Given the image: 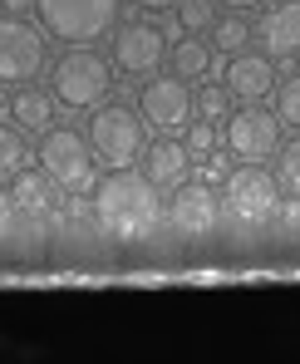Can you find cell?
I'll return each mask as SVG.
<instances>
[{"instance_id": "obj_7", "label": "cell", "mask_w": 300, "mask_h": 364, "mask_svg": "<svg viewBox=\"0 0 300 364\" xmlns=\"http://www.w3.org/2000/svg\"><path fill=\"white\" fill-rule=\"evenodd\" d=\"M192 109H197V104H192V89H187L182 74H158V79H148L143 94H138V114L148 119V128H158V133L187 128Z\"/></svg>"}, {"instance_id": "obj_24", "label": "cell", "mask_w": 300, "mask_h": 364, "mask_svg": "<svg viewBox=\"0 0 300 364\" xmlns=\"http://www.w3.org/2000/svg\"><path fill=\"white\" fill-rule=\"evenodd\" d=\"M187 153H192V158H212V153H217V123L212 119L187 123Z\"/></svg>"}, {"instance_id": "obj_12", "label": "cell", "mask_w": 300, "mask_h": 364, "mask_svg": "<svg viewBox=\"0 0 300 364\" xmlns=\"http://www.w3.org/2000/svg\"><path fill=\"white\" fill-rule=\"evenodd\" d=\"M217 212H222V202H217L212 182H182L168 217H173V227H178V232L197 237V232H212V227H217Z\"/></svg>"}, {"instance_id": "obj_13", "label": "cell", "mask_w": 300, "mask_h": 364, "mask_svg": "<svg viewBox=\"0 0 300 364\" xmlns=\"http://www.w3.org/2000/svg\"><path fill=\"white\" fill-rule=\"evenodd\" d=\"M227 89H232V99H241V104L266 99L276 89V64H271V55H251V50L232 55L227 60Z\"/></svg>"}, {"instance_id": "obj_6", "label": "cell", "mask_w": 300, "mask_h": 364, "mask_svg": "<svg viewBox=\"0 0 300 364\" xmlns=\"http://www.w3.org/2000/svg\"><path fill=\"white\" fill-rule=\"evenodd\" d=\"M45 69V35L25 15H0V84H30Z\"/></svg>"}, {"instance_id": "obj_14", "label": "cell", "mask_w": 300, "mask_h": 364, "mask_svg": "<svg viewBox=\"0 0 300 364\" xmlns=\"http://www.w3.org/2000/svg\"><path fill=\"white\" fill-rule=\"evenodd\" d=\"M143 173H148V182H153L158 192H178L182 182L192 178V153H187V143H173V138L153 143V148L143 153Z\"/></svg>"}, {"instance_id": "obj_3", "label": "cell", "mask_w": 300, "mask_h": 364, "mask_svg": "<svg viewBox=\"0 0 300 364\" xmlns=\"http://www.w3.org/2000/svg\"><path fill=\"white\" fill-rule=\"evenodd\" d=\"M35 15L45 35H55L64 45H94L99 35H114L119 0H35Z\"/></svg>"}, {"instance_id": "obj_2", "label": "cell", "mask_w": 300, "mask_h": 364, "mask_svg": "<svg viewBox=\"0 0 300 364\" xmlns=\"http://www.w3.org/2000/svg\"><path fill=\"white\" fill-rule=\"evenodd\" d=\"M89 148H94V163H104L109 173L133 168L148 153V119L133 114L128 104H104L89 123Z\"/></svg>"}, {"instance_id": "obj_8", "label": "cell", "mask_w": 300, "mask_h": 364, "mask_svg": "<svg viewBox=\"0 0 300 364\" xmlns=\"http://www.w3.org/2000/svg\"><path fill=\"white\" fill-rule=\"evenodd\" d=\"M227 153L241 163H266L271 153H281V119L246 104L241 114H227Z\"/></svg>"}, {"instance_id": "obj_18", "label": "cell", "mask_w": 300, "mask_h": 364, "mask_svg": "<svg viewBox=\"0 0 300 364\" xmlns=\"http://www.w3.org/2000/svg\"><path fill=\"white\" fill-rule=\"evenodd\" d=\"M207 69H212V45H207V40L187 35V40L173 45V74H182V79L192 84V79H207Z\"/></svg>"}, {"instance_id": "obj_11", "label": "cell", "mask_w": 300, "mask_h": 364, "mask_svg": "<svg viewBox=\"0 0 300 364\" xmlns=\"http://www.w3.org/2000/svg\"><path fill=\"white\" fill-rule=\"evenodd\" d=\"M256 45L271 60H296L300 55V0H281L256 20Z\"/></svg>"}, {"instance_id": "obj_15", "label": "cell", "mask_w": 300, "mask_h": 364, "mask_svg": "<svg viewBox=\"0 0 300 364\" xmlns=\"http://www.w3.org/2000/svg\"><path fill=\"white\" fill-rule=\"evenodd\" d=\"M10 119L25 133H45V128H55V99L45 89H20L10 99Z\"/></svg>"}, {"instance_id": "obj_23", "label": "cell", "mask_w": 300, "mask_h": 364, "mask_svg": "<svg viewBox=\"0 0 300 364\" xmlns=\"http://www.w3.org/2000/svg\"><path fill=\"white\" fill-rule=\"evenodd\" d=\"M276 182H281V192L300 197V138L281 148V158H276Z\"/></svg>"}, {"instance_id": "obj_20", "label": "cell", "mask_w": 300, "mask_h": 364, "mask_svg": "<svg viewBox=\"0 0 300 364\" xmlns=\"http://www.w3.org/2000/svg\"><path fill=\"white\" fill-rule=\"evenodd\" d=\"M25 158H30V148H25L20 128H0V178H15L25 168Z\"/></svg>"}, {"instance_id": "obj_29", "label": "cell", "mask_w": 300, "mask_h": 364, "mask_svg": "<svg viewBox=\"0 0 300 364\" xmlns=\"http://www.w3.org/2000/svg\"><path fill=\"white\" fill-rule=\"evenodd\" d=\"M222 5H227V10H241V15H246V10H256L261 0H222Z\"/></svg>"}, {"instance_id": "obj_21", "label": "cell", "mask_w": 300, "mask_h": 364, "mask_svg": "<svg viewBox=\"0 0 300 364\" xmlns=\"http://www.w3.org/2000/svg\"><path fill=\"white\" fill-rule=\"evenodd\" d=\"M192 104H197V114H202V119H227V114H232V89H227V84H207V89H197V99H192Z\"/></svg>"}, {"instance_id": "obj_22", "label": "cell", "mask_w": 300, "mask_h": 364, "mask_svg": "<svg viewBox=\"0 0 300 364\" xmlns=\"http://www.w3.org/2000/svg\"><path fill=\"white\" fill-rule=\"evenodd\" d=\"M276 119H281V128H296L300 133V79L276 84Z\"/></svg>"}, {"instance_id": "obj_25", "label": "cell", "mask_w": 300, "mask_h": 364, "mask_svg": "<svg viewBox=\"0 0 300 364\" xmlns=\"http://www.w3.org/2000/svg\"><path fill=\"white\" fill-rule=\"evenodd\" d=\"M15 212H20V207H15V197H10V192L0 187V232L10 227V217H15Z\"/></svg>"}, {"instance_id": "obj_10", "label": "cell", "mask_w": 300, "mask_h": 364, "mask_svg": "<svg viewBox=\"0 0 300 364\" xmlns=\"http://www.w3.org/2000/svg\"><path fill=\"white\" fill-rule=\"evenodd\" d=\"M227 202H232V212L241 222H266L281 202V182L261 163H241L237 173H227Z\"/></svg>"}, {"instance_id": "obj_28", "label": "cell", "mask_w": 300, "mask_h": 364, "mask_svg": "<svg viewBox=\"0 0 300 364\" xmlns=\"http://www.w3.org/2000/svg\"><path fill=\"white\" fill-rule=\"evenodd\" d=\"M133 5H138V10H153V15H158V10H173L178 0H133Z\"/></svg>"}, {"instance_id": "obj_27", "label": "cell", "mask_w": 300, "mask_h": 364, "mask_svg": "<svg viewBox=\"0 0 300 364\" xmlns=\"http://www.w3.org/2000/svg\"><path fill=\"white\" fill-rule=\"evenodd\" d=\"M35 0H0V15H30Z\"/></svg>"}, {"instance_id": "obj_17", "label": "cell", "mask_w": 300, "mask_h": 364, "mask_svg": "<svg viewBox=\"0 0 300 364\" xmlns=\"http://www.w3.org/2000/svg\"><path fill=\"white\" fill-rule=\"evenodd\" d=\"M10 197H15L20 212H45V207L55 202V178H50V173H30V168H20L15 182H10Z\"/></svg>"}, {"instance_id": "obj_9", "label": "cell", "mask_w": 300, "mask_h": 364, "mask_svg": "<svg viewBox=\"0 0 300 364\" xmlns=\"http://www.w3.org/2000/svg\"><path fill=\"white\" fill-rule=\"evenodd\" d=\"M168 60V40L158 25L148 20H128V25H114V64L123 74L143 79V74H158V64Z\"/></svg>"}, {"instance_id": "obj_5", "label": "cell", "mask_w": 300, "mask_h": 364, "mask_svg": "<svg viewBox=\"0 0 300 364\" xmlns=\"http://www.w3.org/2000/svg\"><path fill=\"white\" fill-rule=\"evenodd\" d=\"M40 168L55 178V187L84 192L89 178H94V148L74 128H45V138H40Z\"/></svg>"}, {"instance_id": "obj_26", "label": "cell", "mask_w": 300, "mask_h": 364, "mask_svg": "<svg viewBox=\"0 0 300 364\" xmlns=\"http://www.w3.org/2000/svg\"><path fill=\"white\" fill-rule=\"evenodd\" d=\"M202 163H207V182H227V163H222L217 153H212V158H202Z\"/></svg>"}, {"instance_id": "obj_4", "label": "cell", "mask_w": 300, "mask_h": 364, "mask_svg": "<svg viewBox=\"0 0 300 364\" xmlns=\"http://www.w3.org/2000/svg\"><path fill=\"white\" fill-rule=\"evenodd\" d=\"M50 84H55V99H60L64 109H99L109 99V89H114V74H109V60L104 55L74 45L69 55L55 60Z\"/></svg>"}, {"instance_id": "obj_16", "label": "cell", "mask_w": 300, "mask_h": 364, "mask_svg": "<svg viewBox=\"0 0 300 364\" xmlns=\"http://www.w3.org/2000/svg\"><path fill=\"white\" fill-rule=\"evenodd\" d=\"M207 35H212V50H217V55H227V60H232V55H241V50L256 40L251 20H246L241 10H227V15H217Z\"/></svg>"}, {"instance_id": "obj_30", "label": "cell", "mask_w": 300, "mask_h": 364, "mask_svg": "<svg viewBox=\"0 0 300 364\" xmlns=\"http://www.w3.org/2000/svg\"><path fill=\"white\" fill-rule=\"evenodd\" d=\"M296 60H300V55H296Z\"/></svg>"}, {"instance_id": "obj_1", "label": "cell", "mask_w": 300, "mask_h": 364, "mask_svg": "<svg viewBox=\"0 0 300 364\" xmlns=\"http://www.w3.org/2000/svg\"><path fill=\"white\" fill-rule=\"evenodd\" d=\"M94 217L104 232H114L123 242H138L158 227L163 207H158V187L148 182V173H133V168H119L94 187Z\"/></svg>"}, {"instance_id": "obj_19", "label": "cell", "mask_w": 300, "mask_h": 364, "mask_svg": "<svg viewBox=\"0 0 300 364\" xmlns=\"http://www.w3.org/2000/svg\"><path fill=\"white\" fill-rule=\"evenodd\" d=\"M173 10H178V25L187 35H207L217 20V0H178Z\"/></svg>"}]
</instances>
